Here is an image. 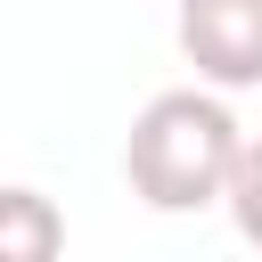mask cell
<instances>
[{
    "instance_id": "cell-4",
    "label": "cell",
    "mask_w": 262,
    "mask_h": 262,
    "mask_svg": "<svg viewBox=\"0 0 262 262\" xmlns=\"http://www.w3.org/2000/svg\"><path fill=\"white\" fill-rule=\"evenodd\" d=\"M229 221H237V237L262 254V139H246V156H237V180H229Z\"/></svg>"
},
{
    "instance_id": "cell-1",
    "label": "cell",
    "mask_w": 262,
    "mask_h": 262,
    "mask_svg": "<svg viewBox=\"0 0 262 262\" xmlns=\"http://www.w3.org/2000/svg\"><path fill=\"white\" fill-rule=\"evenodd\" d=\"M237 156H246V131L229 115V90L213 82H188V90H156L131 131H123V180L147 213H205V205H229V180H237Z\"/></svg>"
},
{
    "instance_id": "cell-2",
    "label": "cell",
    "mask_w": 262,
    "mask_h": 262,
    "mask_svg": "<svg viewBox=\"0 0 262 262\" xmlns=\"http://www.w3.org/2000/svg\"><path fill=\"white\" fill-rule=\"evenodd\" d=\"M180 57L213 90H262V0H180Z\"/></svg>"
},
{
    "instance_id": "cell-3",
    "label": "cell",
    "mask_w": 262,
    "mask_h": 262,
    "mask_svg": "<svg viewBox=\"0 0 262 262\" xmlns=\"http://www.w3.org/2000/svg\"><path fill=\"white\" fill-rule=\"evenodd\" d=\"M66 254V213L41 188H0V262H49Z\"/></svg>"
}]
</instances>
